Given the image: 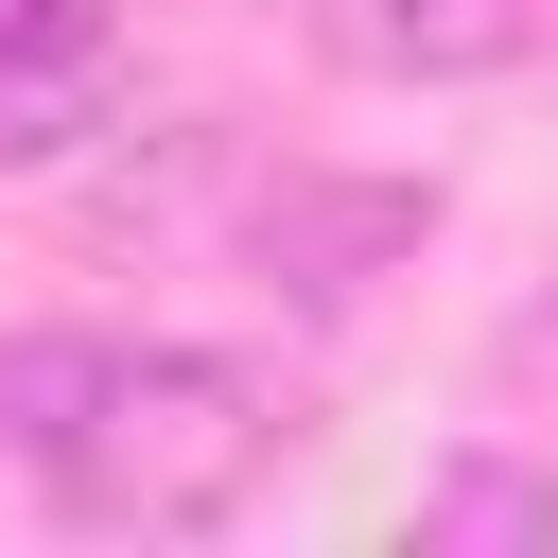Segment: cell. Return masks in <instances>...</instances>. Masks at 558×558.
Returning a JSON list of instances; mask_svg holds the SVG:
<instances>
[{"label":"cell","mask_w":558,"mask_h":558,"mask_svg":"<svg viewBox=\"0 0 558 558\" xmlns=\"http://www.w3.org/2000/svg\"><path fill=\"white\" fill-rule=\"evenodd\" d=\"M0 436L52 471L70 523L105 541H192L279 471V384L244 349H122V331H35L0 349Z\"/></svg>","instance_id":"6da1fadb"},{"label":"cell","mask_w":558,"mask_h":558,"mask_svg":"<svg viewBox=\"0 0 558 558\" xmlns=\"http://www.w3.org/2000/svg\"><path fill=\"white\" fill-rule=\"evenodd\" d=\"M122 105V0H0V174L87 157Z\"/></svg>","instance_id":"7a4b0ae2"},{"label":"cell","mask_w":558,"mask_h":558,"mask_svg":"<svg viewBox=\"0 0 558 558\" xmlns=\"http://www.w3.org/2000/svg\"><path fill=\"white\" fill-rule=\"evenodd\" d=\"M558 0H314V52L366 70V87H471V70H523Z\"/></svg>","instance_id":"3957f363"},{"label":"cell","mask_w":558,"mask_h":558,"mask_svg":"<svg viewBox=\"0 0 558 558\" xmlns=\"http://www.w3.org/2000/svg\"><path fill=\"white\" fill-rule=\"evenodd\" d=\"M418 227H436V192H262V279L314 296V314H349L366 262H401Z\"/></svg>","instance_id":"277c9868"},{"label":"cell","mask_w":558,"mask_h":558,"mask_svg":"<svg viewBox=\"0 0 558 558\" xmlns=\"http://www.w3.org/2000/svg\"><path fill=\"white\" fill-rule=\"evenodd\" d=\"M418 541H558V488H541V471H453V488L418 506Z\"/></svg>","instance_id":"5b68a950"}]
</instances>
